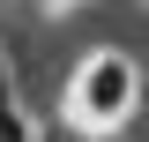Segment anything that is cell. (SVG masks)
Returning <instances> with one entry per match:
<instances>
[{
	"mask_svg": "<svg viewBox=\"0 0 149 142\" xmlns=\"http://www.w3.org/2000/svg\"><path fill=\"white\" fill-rule=\"evenodd\" d=\"M134 90H142V67H134L127 53H90L82 60V75H74V120L82 127H97V135H104V127H119L134 112Z\"/></svg>",
	"mask_w": 149,
	"mask_h": 142,
	"instance_id": "1",
	"label": "cell"
},
{
	"mask_svg": "<svg viewBox=\"0 0 149 142\" xmlns=\"http://www.w3.org/2000/svg\"><path fill=\"white\" fill-rule=\"evenodd\" d=\"M0 142H37V127H30V112H22V105L0 112Z\"/></svg>",
	"mask_w": 149,
	"mask_h": 142,
	"instance_id": "2",
	"label": "cell"
},
{
	"mask_svg": "<svg viewBox=\"0 0 149 142\" xmlns=\"http://www.w3.org/2000/svg\"><path fill=\"white\" fill-rule=\"evenodd\" d=\"M15 105V75H8V53H0V112Z\"/></svg>",
	"mask_w": 149,
	"mask_h": 142,
	"instance_id": "3",
	"label": "cell"
}]
</instances>
